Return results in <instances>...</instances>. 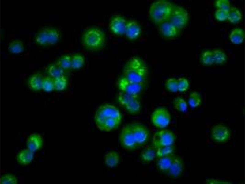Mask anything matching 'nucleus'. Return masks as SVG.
I'll return each instance as SVG.
<instances>
[{"mask_svg":"<svg viewBox=\"0 0 245 184\" xmlns=\"http://www.w3.org/2000/svg\"><path fill=\"white\" fill-rule=\"evenodd\" d=\"M126 24V21L123 18L120 16H116L111 19L109 27L113 33L121 35L125 33Z\"/></svg>","mask_w":245,"mask_h":184,"instance_id":"4468645a","label":"nucleus"},{"mask_svg":"<svg viewBox=\"0 0 245 184\" xmlns=\"http://www.w3.org/2000/svg\"><path fill=\"white\" fill-rule=\"evenodd\" d=\"M212 52L214 55L215 63L221 64L225 62L226 59V56L224 52L218 49L214 50Z\"/></svg>","mask_w":245,"mask_h":184,"instance_id":"f704fd0d","label":"nucleus"},{"mask_svg":"<svg viewBox=\"0 0 245 184\" xmlns=\"http://www.w3.org/2000/svg\"><path fill=\"white\" fill-rule=\"evenodd\" d=\"M174 107L176 110L184 112L187 109V105L185 100L183 98L178 97L176 98L174 101Z\"/></svg>","mask_w":245,"mask_h":184,"instance_id":"2f4dec72","label":"nucleus"},{"mask_svg":"<svg viewBox=\"0 0 245 184\" xmlns=\"http://www.w3.org/2000/svg\"><path fill=\"white\" fill-rule=\"evenodd\" d=\"M141 32V28L136 22L130 21L126 22L125 33L128 39H136L139 36Z\"/></svg>","mask_w":245,"mask_h":184,"instance_id":"2eb2a0df","label":"nucleus"},{"mask_svg":"<svg viewBox=\"0 0 245 184\" xmlns=\"http://www.w3.org/2000/svg\"><path fill=\"white\" fill-rule=\"evenodd\" d=\"M24 49L23 42L21 40H16L11 41L9 44L8 49L11 53L18 54L22 52Z\"/></svg>","mask_w":245,"mask_h":184,"instance_id":"5701e85b","label":"nucleus"},{"mask_svg":"<svg viewBox=\"0 0 245 184\" xmlns=\"http://www.w3.org/2000/svg\"><path fill=\"white\" fill-rule=\"evenodd\" d=\"M156 156V150L152 147H148L142 151L141 157L142 160L146 162L153 161Z\"/></svg>","mask_w":245,"mask_h":184,"instance_id":"393cba45","label":"nucleus"},{"mask_svg":"<svg viewBox=\"0 0 245 184\" xmlns=\"http://www.w3.org/2000/svg\"><path fill=\"white\" fill-rule=\"evenodd\" d=\"M160 25L159 31L164 36L167 37H172L177 35L179 29L169 21Z\"/></svg>","mask_w":245,"mask_h":184,"instance_id":"dca6fc26","label":"nucleus"},{"mask_svg":"<svg viewBox=\"0 0 245 184\" xmlns=\"http://www.w3.org/2000/svg\"><path fill=\"white\" fill-rule=\"evenodd\" d=\"M211 136L215 141L223 143L230 139L231 133L227 127L224 125L219 124L215 125L212 128Z\"/></svg>","mask_w":245,"mask_h":184,"instance_id":"f8f14e48","label":"nucleus"},{"mask_svg":"<svg viewBox=\"0 0 245 184\" xmlns=\"http://www.w3.org/2000/svg\"><path fill=\"white\" fill-rule=\"evenodd\" d=\"M188 17V13L184 8L179 6H174L168 21L179 29L186 25Z\"/></svg>","mask_w":245,"mask_h":184,"instance_id":"6e6552de","label":"nucleus"},{"mask_svg":"<svg viewBox=\"0 0 245 184\" xmlns=\"http://www.w3.org/2000/svg\"><path fill=\"white\" fill-rule=\"evenodd\" d=\"M34 152L28 148L22 150L18 154L17 160L21 164L27 165L32 160Z\"/></svg>","mask_w":245,"mask_h":184,"instance_id":"6ab92c4d","label":"nucleus"},{"mask_svg":"<svg viewBox=\"0 0 245 184\" xmlns=\"http://www.w3.org/2000/svg\"><path fill=\"white\" fill-rule=\"evenodd\" d=\"M43 78L39 74L33 75L30 78L29 83L30 87L32 89L38 90L42 89V85Z\"/></svg>","mask_w":245,"mask_h":184,"instance_id":"b1692460","label":"nucleus"},{"mask_svg":"<svg viewBox=\"0 0 245 184\" xmlns=\"http://www.w3.org/2000/svg\"><path fill=\"white\" fill-rule=\"evenodd\" d=\"M173 155L158 158L157 165L161 171L166 172L170 168L174 158Z\"/></svg>","mask_w":245,"mask_h":184,"instance_id":"aec40b11","label":"nucleus"},{"mask_svg":"<svg viewBox=\"0 0 245 184\" xmlns=\"http://www.w3.org/2000/svg\"><path fill=\"white\" fill-rule=\"evenodd\" d=\"M175 139L174 133L171 131L162 130L156 132L153 136V143L155 148L173 145Z\"/></svg>","mask_w":245,"mask_h":184,"instance_id":"0eeeda50","label":"nucleus"},{"mask_svg":"<svg viewBox=\"0 0 245 184\" xmlns=\"http://www.w3.org/2000/svg\"><path fill=\"white\" fill-rule=\"evenodd\" d=\"M48 72L50 75L54 79L63 75L64 70L55 64L51 66Z\"/></svg>","mask_w":245,"mask_h":184,"instance_id":"72a5a7b5","label":"nucleus"},{"mask_svg":"<svg viewBox=\"0 0 245 184\" xmlns=\"http://www.w3.org/2000/svg\"><path fill=\"white\" fill-rule=\"evenodd\" d=\"M229 37L230 41L232 43L235 44H239L243 41L244 31L241 29H235L231 33Z\"/></svg>","mask_w":245,"mask_h":184,"instance_id":"4be33fe9","label":"nucleus"},{"mask_svg":"<svg viewBox=\"0 0 245 184\" xmlns=\"http://www.w3.org/2000/svg\"><path fill=\"white\" fill-rule=\"evenodd\" d=\"M119 154L115 151L108 152L105 155L104 158L105 164L111 167L117 165L119 163Z\"/></svg>","mask_w":245,"mask_h":184,"instance_id":"412c9836","label":"nucleus"},{"mask_svg":"<svg viewBox=\"0 0 245 184\" xmlns=\"http://www.w3.org/2000/svg\"><path fill=\"white\" fill-rule=\"evenodd\" d=\"M43 143L42 137L40 134L36 133L30 135L27 142L28 148L34 152L40 148Z\"/></svg>","mask_w":245,"mask_h":184,"instance_id":"f3484780","label":"nucleus"},{"mask_svg":"<svg viewBox=\"0 0 245 184\" xmlns=\"http://www.w3.org/2000/svg\"><path fill=\"white\" fill-rule=\"evenodd\" d=\"M97 128L100 130L110 131L117 128L122 120V115L115 106L105 104L100 106L94 116Z\"/></svg>","mask_w":245,"mask_h":184,"instance_id":"f257e3e1","label":"nucleus"},{"mask_svg":"<svg viewBox=\"0 0 245 184\" xmlns=\"http://www.w3.org/2000/svg\"><path fill=\"white\" fill-rule=\"evenodd\" d=\"M183 170V165L181 160L178 157H174L170 168L166 172L172 177L177 178L180 175Z\"/></svg>","mask_w":245,"mask_h":184,"instance_id":"a211bd4d","label":"nucleus"},{"mask_svg":"<svg viewBox=\"0 0 245 184\" xmlns=\"http://www.w3.org/2000/svg\"><path fill=\"white\" fill-rule=\"evenodd\" d=\"M174 148L173 145L162 146L156 148V156L158 158L173 155Z\"/></svg>","mask_w":245,"mask_h":184,"instance_id":"bb28decb","label":"nucleus"},{"mask_svg":"<svg viewBox=\"0 0 245 184\" xmlns=\"http://www.w3.org/2000/svg\"><path fill=\"white\" fill-rule=\"evenodd\" d=\"M217 7L219 9H228L230 6V2L228 0H218L215 2Z\"/></svg>","mask_w":245,"mask_h":184,"instance_id":"a19ab883","label":"nucleus"},{"mask_svg":"<svg viewBox=\"0 0 245 184\" xmlns=\"http://www.w3.org/2000/svg\"><path fill=\"white\" fill-rule=\"evenodd\" d=\"M84 63L83 57L79 54H75L71 57V68L74 69H80Z\"/></svg>","mask_w":245,"mask_h":184,"instance_id":"7c9ffc66","label":"nucleus"},{"mask_svg":"<svg viewBox=\"0 0 245 184\" xmlns=\"http://www.w3.org/2000/svg\"><path fill=\"white\" fill-rule=\"evenodd\" d=\"M1 183L3 184H16L17 183V180L15 176L7 174L2 177L1 179Z\"/></svg>","mask_w":245,"mask_h":184,"instance_id":"ea45409f","label":"nucleus"},{"mask_svg":"<svg viewBox=\"0 0 245 184\" xmlns=\"http://www.w3.org/2000/svg\"><path fill=\"white\" fill-rule=\"evenodd\" d=\"M63 70L71 68V57L68 55L64 56L58 60L56 64Z\"/></svg>","mask_w":245,"mask_h":184,"instance_id":"c85d7f7f","label":"nucleus"},{"mask_svg":"<svg viewBox=\"0 0 245 184\" xmlns=\"http://www.w3.org/2000/svg\"><path fill=\"white\" fill-rule=\"evenodd\" d=\"M201 60L202 63L205 65H210L214 63L212 51H207L203 53L201 57Z\"/></svg>","mask_w":245,"mask_h":184,"instance_id":"473e14b6","label":"nucleus"},{"mask_svg":"<svg viewBox=\"0 0 245 184\" xmlns=\"http://www.w3.org/2000/svg\"><path fill=\"white\" fill-rule=\"evenodd\" d=\"M148 72L147 67L144 61L139 58L134 57L126 65L123 77L132 82L143 83Z\"/></svg>","mask_w":245,"mask_h":184,"instance_id":"f03ea898","label":"nucleus"},{"mask_svg":"<svg viewBox=\"0 0 245 184\" xmlns=\"http://www.w3.org/2000/svg\"><path fill=\"white\" fill-rule=\"evenodd\" d=\"M171 119L170 113L164 108L156 109L153 113L151 116L152 123L156 127L164 128L169 124Z\"/></svg>","mask_w":245,"mask_h":184,"instance_id":"1a4fd4ad","label":"nucleus"},{"mask_svg":"<svg viewBox=\"0 0 245 184\" xmlns=\"http://www.w3.org/2000/svg\"><path fill=\"white\" fill-rule=\"evenodd\" d=\"M119 139L122 145L127 150H133L138 146L130 125L126 126L122 128Z\"/></svg>","mask_w":245,"mask_h":184,"instance_id":"9d476101","label":"nucleus"},{"mask_svg":"<svg viewBox=\"0 0 245 184\" xmlns=\"http://www.w3.org/2000/svg\"><path fill=\"white\" fill-rule=\"evenodd\" d=\"M54 89L57 91H62L65 88L67 84V80L64 75L54 79Z\"/></svg>","mask_w":245,"mask_h":184,"instance_id":"c756f323","label":"nucleus"},{"mask_svg":"<svg viewBox=\"0 0 245 184\" xmlns=\"http://www.w3.org/2000/svg\"><path fill=\"white\" fill-rule=\"evenodd\" d=\"M61 37L60 31L53 27H44L40 29L34 36L35 42L38 45L47 46L54 45Z\"/></svg>","mask_w":245,"mask_h":184,"instance_id":"20e7f679","label":"nucleus"},{"mask_svg":"<svg viewBox=\"0 0 245 184\" xmlns=\"http://www.w3.org/2000/svg\"><path fill=\"white\" fill-rule=\"evenodd\" d=\"M42 89L46 92H50L54 89V79L46 77L43 79Z\"/></svg>","mask_w":245,"mask_h":184,"instance_id":"c9c22d12","label":"nucleus"},{"mask_svg":"<svg viewBox=\"0 0 245 184\" xmlns=\"http://www.w3.org/2000/svg\"><path fill=\"white\" fill-rule=\"evenodd\" d=\"M105 39L103 32L99 29L94 28L87 30L84 33L82 38L84 46L91 50H97L102 48Z\"/></svg>","mask_w":245,"mask_h":184,"instance_id":"39448f33","label":"nucleus"},{"mask_svg":"<svg viewBox=\"0 0 245 184\" xmlns=\"http://www.w3.org/2000/svg\"><path fill=\"white\" fill-rule=\"evenodd\" d=\"M119 85L122 92L129 94L138 95L142 89L143 83L132 82L123 77L120 80Z\"/></svg>","mask_w":245,"mask_h":184,"instance_id":"9b49d317","label":"nucleus"},{"mask_svg":"<svg viewBox=\"0 0 245 184\" xmlns=\"http://www.w3.org/2000/svg\"><path fill=\"white\" fill-rule=\"evenodd\" d=\"M188 102L190 106L192 108H196L199 106L201 102L200 94L195 91L191 92L189 95Z\"/></svg>","mask_w":245,"mask_h":184,"instance_id":"cd10ccee","label":"nucleus"},{"mask_svg":"<svg viewBox=\"0 0 245 184\" xmlns=\"http://www.w3.org/2000/svg\"><path fill=\"white\" fill-rule=\"evenodd\" d=\"M174 6L169 1L158 0L151 5L149 11V16L154 23L159 25L168 21Z\"/></svg>","mask_w":245,"mask_h":184,"instance_id":"7ed1b4c3","label":"nucleus"},{"mask_svg":"<svg viewBox=\"0 0 245 184\" xmlns=\"http://www.w3.org/2000/svg\"><path fill=\"white\" fill-rule=\"evenodd\" d=\"M130 125L138 146L142 145L145 144L149 136L148 130L143 125L140 124H134Z\"/></svg>","mask_w":245,"mask_h":184,"instance_id":"ddd939ff","label":"nucleus"},{"mask_svg":"<svg viewBox=\"0 0 245 184\" xmlns=\"http://www.w3.org/2000/svg\"><path fill=\"white\" fill-rule=\"evenodd\" d=\"M177 80L178 91L181 92L186 91L188 89L189 86L188 80L183 77L179 78Z\"/></svg>","mask_w":245,"mask_h":184,"instance_id":"4c0bfd02","label":"nucleus"},{"mask_svg":"<svg viewBox=\"0 0 245 184\" xmlns=\"http://www.w3.org/2000/svg\"><path fill=\"white\" fill-rule=\"evenodd\" d=\"M228 9H219L215 13L216 19L219 21H224L228 19Z\"/></svg>","mask_w":245,"mask_h":184,"instance_id":"58836bf2","label":"nucleus"},{"mask_svg":"<svg viewBox=\"0 0 245 184\" xmlns=\"http://www.w3.org/2000/svg\"><path fill=\"white\" fill-rule=\"evenodd\" d=\"M242 18L240 11L235 7H231L228 9V19L232 23L238 22Z\"/></svg>","mask_w":245,"mask_h":184,"instance_id":"a878e982","label":"nucleus"},{"mask_svg":"<svg viewBox=\"0 0 245 184\" xmlns=\"http://www.w3.org/2000/svg\"><path fill=\"white\" fill-rule=\"evenodd\" d=\"M166 86L169 91L176 92L178 91L177 79L173 78L168 79L166 82Z\"/></svg>","mask_w":245,"mask_h":184,"instance_id":"e433bc0d","label":"nucleus"},{"mask_svg":"<svg viewBox=\"0 0 245 184\" xmlns=\"http://www.w3.org/2000/svg\"><path fill=\"white\" fill-rule=\"evenodd\" d=\"M119 103L129 113L134 114L138 112L141 109V103L138 95L120 93L118 95Z\"/></svg>","mask_w":245,"mask_h":184,"instance_id":"423d86ee","label":"nucleus"}]
</instances>
